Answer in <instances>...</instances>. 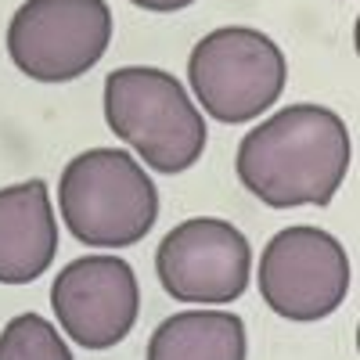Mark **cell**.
I'll return each instance as SVG.
<instances>
[{"instance_id":"obj_9","label":"cell","mask_w":360,"mask_h":360,"mask_svg":"<svg viewBox=\"0 0 360 360\" xmlns=\"http://www.w3.org/2000/svg\"><path fill=\"white\" fill-rule=\"evenodd\" d=\"M58 252V220L44 180L0 191V285H29Z\"/></svg>"},{"instance_id":"obj_11","label":"cell","mask_w":360,"mask_h":360,"mask_svg":"<svg viewBox=\"0 0 360 360\" xmlns=\"http://www.w3.org/2000/svg\"><path fill=\"white\" fill-rule=\"evenodd\" d=\"M0 360H72L58 328L40 314H18L0 332Z\"/></svg>"},{"instance_id":"obj_12","label":"cell","mask_w":360,"mask_h":360,"mask_svg":"<svg viewBox=\"0 0 360 360\" xmlns=\"http://www.w3.org/2000/svg\"><path fill=\"white\" fill-rule=\"evenodd\" d=\"M130 4H137V8H144V11H155V15H173V11L191 8L195 0H130Z\"/></svg>"},{"instance_id":"obj_8","label":"cell","mask_w":360,"mask_h":360,"mask_svg":"<svg viewBox=\"0 0 360 360\" xmlns=\"http://www.w3.org/2000/svg\"><path fill=\"white\" fill-rule=\"evenodd\" d=\"M51 307L72 342L83 349H108L123 342L137 321V274L119 256L72 259L51 285Z\"/></svg>"},{"instance_id":"obj_2","label":"cell","mask_w":360,"mask_h":360,"mask_svg":"<svg viewBox=\"0 0 360 360\" xmlns=\"http://www.w3.org/2000/svg\"><path fill=\"white\" fill-rule=\"evenodd\" d=\"M58 209L83 245L127 249L159 220V191L137 159L115 148L76 155L58 184Z\"/></svg>"},{"instance_id":"obj_5","label":"cell","mask_w":360,"mask_h":360,"mask_svg":"<svg viewBox=\"0 0 360 360\" xmlns=\"http://www.w3.org/2000/svg\"><path fill=\"white\" fill-rule=\"evenodd\" d=\"M112 40L105 0H25L8 25V54L29 79L69 83L90 72Z\"/></svg>"},{"instance_id":"obj_3","label":"cell","mask_w":360,"mask_h":360,"mask_svg":"<svg viewBox=\"0 0 360 360\" xmlns=\"http://www.w3.org/2000/svg\"><path fill=\"white\" fill-rule=\"evenodd\" d=\"M105 119L115 137L159 173H184L205 152V119L169 72L115 69L105 79Z\"/></svg>"},{"instance_id":"obj_10","label":"cell","mask_w":360,"mask_h":360,"mask_svg":"<svg viewBox=\"0 0 360 360\" xmlns=\"http://www.w3.org/2000/svg\"><path fill=\"white\" fill-rule=\"evenodd\" d=\"M148 360H245V324L227 310L173 314L152 332Z\"/></svg>"},{"instance_id":"obj_1","label":"cell","mask_w":360,"mask_h":360,"mask_svg":"<svg viewBox=\"0 0 360 360\" xmlns=\"http://www.w3.org/2000/svg\"><path fill=\"white\" fill-rule=\"evenodd\" d=\"M238 180L270 209L328 205L349 173V130L321 105H288L238 144Z\"/></svg>"},{"instance_id":"obj_4","label":"cell","mask_w":360,"mask_h":360,"mask_svg":"<svg viewBox=\"0 0 360 360\" xmlns=\"http://www.w3.org/2000/svg\"><path fill=\"white\" fill-rule=\"evenodd\" d=\"M188 79L213 119L249 123L281 98L288 65L281 47L266 33L249 25H224L195 44Z\"/></svg>"},{"instance_id":"obj_7","label":"cell","mask_w":360,"mask_h":360,"mask_svg":"<svg viewBox=\"0 0 360 360\" xmlns=\"http://www.w3.org/2000/svg\"><path fill=\"white\" fill-rule=\"evenodd\" d=\"M155 270L176 303H234L249 288L252 249L234 224L195 217L159 242Z\"/></svg>"},{"instance_id":"obj_6","label":"cell","mask_w":360,"mask_h":360,"mask_svg":"<svg viewBox=\"0 0 360 360\" xmlns=\"http://www.w3.org/2000/svg\"><path fill=\"white\" fill-rule=\"evenodd\" d=\"M346 249L321 227H285L259 256V295L285 321H321L346 303Z\"/></svg>"}]
</instances>
